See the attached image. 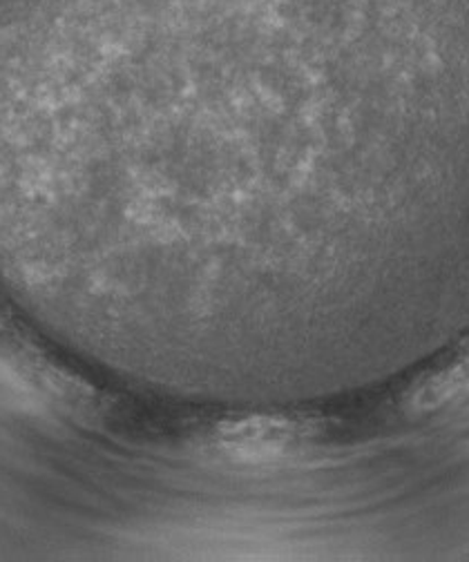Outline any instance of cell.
I'll list each match as a JSON object with an SVG mask.
<instances>
[{
  "label": "cell",
  "mask_w": 469,
  "mask_h": 562,
  "mask_svg": "<svg viewBox=\"0 0 469 562\" xmlns=\"http://www.w3.org/2000/svg\"><path fill=\"white\" fill-rule=\"evenodd\" d=\"M469 389V353L462 356L456 364L440 371L432 380H427L416 393H414V406L421 411L436 408L458 395L460 391Z\"/></svg>",
  "instance_id": "6da1fadb"
}]
</instances>
